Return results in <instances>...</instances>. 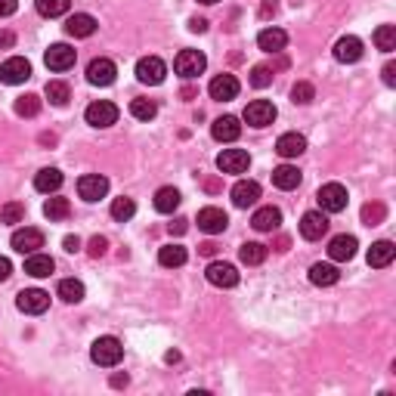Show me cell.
<instances>
[{
    "mask_svg": "<svg viewBox=\"0 0 396 396\" xmlns=\"http://www.w3.org/2000/svg\"><path fill=\"white\" fill-rule=\"evenodd\" d=\"M180 201H183V198H180V192H177L174 186H161L155 192V210H158V214H174V210L180 208Z\"/></svg>",
    "mask_w": 396,
    "mask_h": 396,
    "instance_id": "cell-30",
    "label": "cell"
},
{
    "mask_svg": "<svg viewBox=\"0 0 396 396\" xmlns=\"http://www.w3.org/2000/svg\"><path fill=\"white\" fill-rule=\"evenodd\" d=\"M375 47L381 53H393L396 50V28L393 25H378L375 28Z\"/></svg>",
    "mask_w": 396,
    "mask_h": 396,
    "instance_id": "cell-37",
    "label": "cell"
},
{
    "mask_svg": "<svg viewBox=\"0 0 396 396\" xmlns=\"http://www.w3.org/2000/svg\"><path fill=\"white\" fill-rule=\"evenodd\" d=\"M56 294L62 297L65 303H81V300H84V282H78V279H62V282H59V288H56Z\"/></svg>",
    "mask_w": 396,
    "mask_h": 396,
    "instance_id": "cell-35",
    "label": "cell"
},
{
    "mask_svg": "<svg viewBox=\"0 0 396 396\" xmlns=\"http://www.w3.org/2000/svg\"><path fill=\"white\" fill-rule=\"evenodd\" d=\"M356 248H359V242H356L353 235H334V239L328 242V257H332V260H338V263L353 260Z\"/></svg>",
    "mask_w": 396,
    "mask_h": 396,
    "instance_id": "cell-20",
    "label": "cell"
},
{
    "mask_svg": "<svg viewBox=\"0 0 396 396\" xmlns=\"http://www.w3.org/2000/svg\"><path fill=\"white\" fill-rule=\"evenodd\" d=\"M136 214V204H134V198H115V201H111V217H115V220H121V223H127L130 217Z\"/></svg>",
    "mask_w": 396,
    "mask_h": 396,
    "instance_id": "cell-41",
    "label": "cell"
},
{
    "mask_svg": "<svg viewBox=\"0 0 396 396\" xmlns=\"http://www.w3.org/2000/svg\"><path fill=\"white\" fill-rule=\"evenodd\" d=\"M10 273H12V263L6 260V257H0V282L10 279Z\"/></svg>",
    "mask_w": 396,
    "mask_h": 396,
    "instance_id": "cell-53",
    "label": "cell"
},
{
    "mask_svg": "<svg viewBox=\"0 0 396 396\" xmlns=\"http://www.w3.org/2000/svg\"><path fill=\"white\" fill-rule=\"evenodd\" d=\"M239 90H242V84L235 75H217L214 81H210L208 93H210V99H217V102H229V99L239 96Z\"/></svg>",
    "mask_w": 396,
    "mask_h": 396,
    "instance_id": "cell-16",
    "label": "cell"
},
{
    "mask_svg": "<svg viewBox=\"0 0 396 396\" xmlns=\"http://www.w3.org/2000/svg\"><path fill=\"white\" fill-rule=\"evenodd\" d=\"M198 3H204V6H214V3H220V0H198Z\"/></svg>",
    "mask_w": 396,
    "mask_h": 396,
    "instance_id": "cell-58",
    "label": "cell"
},
{
    "mask_svg": "<svg viewBox=\"0 0 396 396\" xmlns=\"http://www.w3.org/2000/svg\"><path fill=\"white\" fill-rule=\"evenodd\" d=\"M12 44V35H0V47H10Z\"/></svg>",
    "mask_w": 396,
    "mask_h": 396,
    "instance_id": "cell-57",
    "label": "cell"
},
{
    "mask_svg": "<svg viewBox=\"0 0 396 396\" xmlns=\"http://www.w3.org/2000/svg\"><path fill=\"white\" fill-rule=\"evenodd\" d=\"M189 31H195V35H204L208 31V19H189Z\"/></svg>",
    "mask_w": 396,
    "mask_h": 396,
    "instance_id": "cell-49",
    "label": "cell"
},
{
    "mask_svg": "<svg viewBox=\"0 0 396 396\" xmlns=\"http://www.w3.org/2000/svg\"><path fill=\"white\" fill-rule=\"evenodd\" d=\"M71 214V201L69 198H59V195H53V198H47V204H44V217L47 220H65V217Z\"/></svg>",
    "mask_w": 396,
    "mask_h": 396,
    "instance_id": "cell-33",
    "label": "cell"
},
{
    "mask_svg": "<svg viewBox=\"0 0 396 396\" xmlns=\"http://www.w3.org/2000/svg\"><path fill=\"white\" fill-rule=\"evenodd\" d=\"M198 251H201V254H204V257H214V254H217V251H220V248H217V245H214V242H204V245H201V248H198Z\"/></svg>",
    "mask_w": 396,
    "mask_h": 396,
    "instance_id": "cell-54",
    "label": "cell"
},
{
    "mask_svg": "<svg viewBox=\"0 0 396 396\" xmlns=\"http://www.w3.org/2000/svg\"><path fill=\"white\" fill-rule=\"evenodd\" d=\"M325 233H328V217H325V210H307V214L300 217V235H303L307 242H319Z\"/></svg>",
    "mask_w": 396,
    "mask_h": 396,
    "instance_id": "cell-13",
    "label": "cell"
},
{
    "mask_svg": "<svg viewBox=\"0 0 396 396\" xmlns=\"http://www.w3.org/2000/svg\"><path fill=\"white\" fill-rule=\"evenodd\" d=\"M90 359H93L99 368H115L118 362L124 359L121 341L111 338V334H105V338H96L93 347H90Z\"/></svg>",
    "mask_w": 396,
    "mask_h": 396,
    "instance_id": "cell-1",
    "label": "cell"
},
{
    "mask_svg": "<svg viewBox=\"0 0 396 396\" xmlns=\"http://www.w3.org/2000/svg\"><path fill=\"white\" fill-rule=\"evenodd\" d=\"M279 223H282V210L273 208V204L254 210V217H251V226H254L257 233H273V229H279Z\"/></svg>",
    "mask_w": 396,
    "mask_h": 396,
    "instance_id": "cell-22",
    "label": "cell"
},
{
    "mask_svg": "<svg viewBox=\"0 0 396 396\" xmlns=\"http://www.w3.org/2000/svg\"><path fill=\"white\" fill-rule=\"evenodd\" d=\"M164 359H168V362H180V353H177V350H170V353L164 356Z\"/></svg>",
    "mask_w": 396,
    "mask_h": 396,
    "instance_id": "cell-56",
    "label": "cell"
},
{
    "mask_svg": "<svg viewBox=\"0 0 396 396\" xmlns=\"http://www.w3.org/2000/svg\"><path fill=\"white\" fill-rule=\"evenodd\" d=\"M303 174L294 168V164H279V168L273 170V186L282 189V192H291V189L300 186Z\"/></svg>",
    "mask_w": 396,
    "mask_h": 396,
    "instance_id": "cell-21",
    "label": "cell"
},
{
    "mask_svg": "<svg viewBox=\"0 0 396 396\" xmlns=\"http://www.w3.org/2000/svg\"><path fill=\"white\" fill-rule=\"evenodd\" d=\"M381 75H384V84H387V87H396V65H393V62H387Z\"/></svg>",
    "mask_w": 396,
    "mask_h": 396,
    "instance_id": "cell-48",
    "label": "cell"
},
{
    "mask_svg": "<svg viewBox=\"0 0 396 396\" xmlns=\"http://www.w3.org/2000/svg\"><path fill=\"white\" fill-rule=\"evenodd\" d=\"M334 59L344 62V65L359 62V59H362V41H359V37H353V35L341 37V41L334 44Z\"/></svg>",
    "mask_w": 396,
    "mask_h": 396,
    "instance_id": "cell-19",
    "label": "cell"
},
{
    "mask_svg": "<svg viewBox=\"0 0 396 396\" xmlns=\"http://www.w3.org/2000/svg\"><path fill=\"white\" fill-rule=\"evenodd\" d=\"M31 78V62L25 56H10L3 65H0V81L16 87V84H25Z\"/></svg>",
    "mask_w": 396,
    "mask_h": 396,
    "instance_id": "cell-4",
    "label": "cell"
},
{
    "mask_svg": "<svg viewBox=\"0 0 396 396\" xmlns=\"http://www.w3.org/2000/svg\"><path fill=\"white\" fill-rule=\"evenodd\" d=\"M105 251H109V239H105V235H93V239H90V245H87V254L93 257V260H99Z\"/></svg>",
    "mask_w": 396,
    "mask_h": 396,
    "instance_id": "cell-46",
    "label": "cell"
},
{
    "mask_svg": "<svg viewBox=\"0 0 396 396\" xmlns=\"http://www.w3.org/2000/svg\"><path fill=\"white\" fill-rule=\"evenodd\" d=\"M338 279H341V273H338V267H332V263H313V267H309V282L319 285V288L338 285Z\"/></svg>",
    "mask_w": 396,
    "mask_h": 396,
    "instance_id": "cell-28",
    "label": "cell"
},
{
    "mask_svg": "<svg viewBox=\"0 0 396 396\" xmlns=\"http://www.w3.org/2000/svg\"><path fill=\"white\" fill-rule=\"evenodd\" d=\"M90 127H111L118 121V105L109 102V99H99V102H90L87 111H84Z\"/></svg>",
    "mask_w": 396,
    "mask_h": 396,
    "instance_id": "cell-5",
    "label": "cell"
},
{
    "mask_svg": "<svg viewBox=\"0 0 396 396\" xmlns=\"http://www.w3.org/2000/svg\"><path fill=\"white\" fill-rule=\"evenodd\" d=\"M115 75H118V65L105 56H99L87 65V81L93 84V87H109V84H115Z\"/></svg>",
    "mask_w": 396,
    "mask_h": 396,
    "instance_id": "cell-12",
    "label": "cell"
},
{
    "mask_svg": "<svg viewBox=\"0 0 396 396\" xmlns=\"http://www.w3.org/2000/svg\"><path fill=\"white\" fill-rule=\"evenodd\" d=\"M164 75H168V65H164L158 56H143L140 62H136V81L140 84L158 87V84L164 81Z\"/></svg>",
    "mask_w": 396,
    "mask_h": 396,
    "instance_id": "cell-6",
    "label": "cell"
},
{
    "mask_svg": "<svg viewBox=\"0 0 396 396\" xmlns=\"http://www.w3.org/2000/svg\"><path fill=\"white\" fill-rule=\"evenodd\" d=\"M204 69H208V59H204L201 50H180V56L174 59V71L183 81H192Z\"/></svg>",
    "mask_w": 396,
    "mask_h": 396,
    "instance_id": "cell-2",
    "label": "cell"
},
{
    "mask_svg": "<svg viewBox=\"0 0 396 396\" xmlns=\"http://www.w3.org/2000/svg\"><path fill=\"white\" fill-rule=\"evenodd\" d=\"M16 307L22 309L25 316H41V313H47V307H50V294L41 291V288H25V291H19V297H16Z\"/></svg>",
    "mask_w": 396,
    "mask_h": 396,
    "instance_id": "cell-7",
    "label": "cell"
},
{
    "mask_svg": "<svg viewBox=\"0 0 396 396\" xmlns=\"http://www.w3.org/2000/svg\"><path fill=\"white\" fill-rule=\"evenodd\" d=\"M16 10H19V0H0V19L12 16Z\"/></svg>",
    "mask_w": 396,
    "mask_h": 396,
    "instance_id": "cell-47",
    "label": "cell"
},
{
    "mask_svg": "<svg viewBox=\"0 0 396 396\" xmlns=\"http://www.w3.org/2000/svg\"><path fill=\"white\" fill-rule=\"evenodd\" d=\"M59 186H62V174H59L56 168H44V170H37V177H35V189H37V192L50 195V192H56Z\"/></svg>",
    "mask_w": 396,
    "mask_h": 396,
    "instance_id": "cell-31",
    "label": "cell"
},
{
    "mask_svg": "<svg viewBox=\"0 0 396 396\" xmlns=\"http://www.w3.org/2000/svg\"><path fill=\"white\" fill-rule=\"evenodd\" d=\"M313 99H316V90H313V84L309 81H297L291 87V102L294 105H309Z\"/></svg>",
    "mask_w": 396,
    "mask_h": 396,
    "instance_id": "cell-44",
    "label": "cell"
},
{
    "mask_svg": "<svg viewBox=\"0 0 396 396\" xmlns=\"http://www.w3.org/2000/svg\"><path fill=\"white\" fill-rule=\"evenodd\" d=\"M384 217H387V208L381 201H372L362 208V223L366 226H378V223H384Z\"/></svg>",
    "mask_w": 396,
    "mask_h": 396,
    "instance_id": "cell-42",
    "label": "cell"
},
{
    "mask_svg": "<svg viewBox=\"0 0 396 396\" xmlns=\"http://www.w3.org/2000/svg\"><path fill=\"white\" fill-rule=\"evenodd\" d=\"M96 19L90 16V12H75V16H69V22H65V31H69L71 37H90L96 35Z\"/></svg>",
    "mask_w": 396,
    "mask_h": 396,
    "instance_id": "cell-24",
    "label": "cell"
},
{
    "mask_svg": "<svg viewBox=\"0 0 396 396\" xmlns=\"http://www.w3.org/2000/svg\"><path fill=\"white\" fill-rule=\"evenodd\" d=\"M53 269H56L53 257L41 254V251H35V254L25 257V273L35 276V279H47V276H53Z\"/></svg>",
    "mask_w": 396,
    "mask_h": 396,
    "instance_id": "cell-25",
    "label": "cell"
},
{
    "mask_svg": "<svg viewBox=\"0 0 396 396\" xmlns=\"http://www.w3.org/2000/svg\"><path fill=\"white\" fill-rule=\"evenodd\" d=\"M37 111H41V96L25 93V96L16 99V115H19V118H35Z\"/></svg>",
    "mask_w": 396,
    "mask_h": 396,
    "instance_id": "cell-40",
    "label": "cell"
},
{
    "mask_svg": "<svg viewBox=\"0 0 396 396\" xmlns=\"http://www.w3.org/2000/svg\"><path fill=\"white\" fill-rule=\"evenodd\" d=\"M65 251H69V254H75V251H81V239H78V235H65Z\"/></svg>",
    "mask_w": 396,
    "mask_h": 396,
    "instance_id": "cell-50",
    "label": "cell"
},
{
    "mask_svg": "<svg viewBox=\"0 0 396 396\" xmlns=\"http://www.w3.org/2000/svg\"><path fill=\"white\" fill-rule=\"evenodd\" d=\"M210 136H214L217 143H235L242 136V124L235 115H223L217 118L214 124H210Z\"/></svg>",
    "mask_w": 396,
    "mask_h": 396,
    "instance_id": "cell-17",
    "label": "cell"
},
{
    "mask_svg": "<svg viewBox=\"0 0 396 396\" xmlns=\"http://www.w3.org/2000/svg\"><path fill=\"white\" fill-rule=\"evenodd\" d=\"M239 257L248 267H260V263L267 260V245H260V242H245V245L239 248Z\"/></svg>",
    "mask_w": 396,
    "mask_h": 396,
    "instance_id": "cell-34",
    "label": "cell"
},
{
    "mask_svg": "<svg viewBox=\"0 0 396 396\" xmlns=\"http://www.w3.org/2000/svg\"><path fill=\"white\" fill-rule=\"evenodd\" d=\"M229 226V217L220 208H201L198 210V229L208 235H220Z\"/></svg>",
    "mask_w": 396,
    "mask_h": 396,
    "instance_id": "cell-18",
    "label": "cell"
},
{
    "mask_svg": "<svg viewBox=\"0 0 396 396\" xmlns=\"http://www.w3.org/2000/svg\"><path fill=\"white\" fill-rule=\"evenodd\" d=\"M393 257H396L393 242H375V245L368 248V267L384 269V267H390L393 263Z\"/></svg>",
    "mask_w": 396,
    "mask_h": 396,
    "instance_id": "cell-27",
    "label": "cell"
},
{
    "mask_svg": "<svg viewBox=\"0 0 396 396\" xmlns=\"http://www.w3.org/2000/svg\"><path fill=\"white\" fill-rule=\"evenodd\" d=\"M276 10H279V3H276V0H263V6H260V16H263V19H269Z\"/></svg>",
    "mask_w": 396,
    "mask_h": 396,
    "instance_id": "cell-51",
    "label": "cell"
},
{
    "mask_svg": "<svg viewBox=\"0 0 396 396\" xmlns=\"http://www.w3.org/2000/svg\"><path fill=\"white\" fill-rule=\"evenodd\" d=\"M257 198H260V183L239 180L233 186V204L235 208H251V204H257Z\"/></svg>",
    "mask_w": 396,
    "mask_h": 396,
    "instance_id": "cell-23",
    "label": "cell"
},
{
    "mask_svg": "<svg viewBox=\"0 0 396 396\" xmlns=\"http://www.w3.org/2000/svg\"><path fill=\"white\" fill-rule=\"evenodd\" d=\"M288 44V35L282 28H263L260 35H257V47L263 53H282Z\"/></svg>",
    "mask_w": 396,
    "mask_h": 396,
    "instance_id": "cell-26",
    "label": "cell"
},
{
    "mask_svg": "<svg viewBox=\"0 0 396 396\" xmlns=\"http://www.w3.org/2000/svg\"><path fill=\"white\" fill-rule=\"evenodd\" d=\"M248 81H251V87H257V90L269 87V84H273V65H254Z\"/></svg>",
    "mask_w": 396,
    "mask_h": 396,
    "instance_id": "cell-43",
    "label": "cell"
},
{
    "mask_svg": "<svg viewBox=\"0 0 396 396\" xmlns=\"http://www.w3.org/2000/svg\"><path fill=\"white\" fill-rule=\"evenodd\" d=\"M189 260V254H186V248L183 245H164L161 251H158V263L161 267H183V263Z\"/></svg>",
    "mask_w": 396,
    "mask_h": 396,
    "instance_id": "cell-32",
    "label": "cell"
},
{
    "mask_svg": "<svg viewBox=\"0 0 396 396\" xmlns=\"http://www.w3.org/2000/svg\"><path fill=\"white\" fill-rule=\"evenodd\" d=\"M78 59V50L69 47V44H53V47L44 53V62H47L50 71H69Z\"/></svg>",
    "mask_w": 396,
    "mask_h": 396,
    "instance_id": "cell-10",
    "label": "cell"
},
{
    "mask_svg": "<svg viewBox=\"0 0 396 396\" xmlns=\"http://www.w3.org/2000/svg\"><path fill=\"white\" fill-rule=\"evenodd\" d=\"M105 192H109V180L102 174H84L78 180V195L84 201H99V198H105Z\"/></svg>",
    "mask_w": 396,
    "mask_h": 396,
    "instance_id": "cell-15",
    "label": "cell"
},
{
    "mask_svg": "<svg viewBox=\"0 0 396 396\" xmlns=\"http://www.w3.org/2000/svg\"><path fill=\"white\" fill-rule=\"evenodd\" d=\"M44 93H47V99L53 105H69V99H71V90H69V84L65 81H47V87H44Z\"/></svg>",
    "mask_w": 396,
    "mask_h": 396,
    "instance_id": "cell-36",
    "label": "cell"
},
{
    "mask_svg": "<svg viewBox=\"0 0 396 396\" xmlns=\"http://www.w3.org/2000/svg\"><path fill=\"white\" fill-rule=\"evenodd\" d=\"M186 229H189V220H183V217H180V220L170 223V233H174V235H183Z\"/></svg>",
    "mask_w": 396,
    "mask_h": 396,
    "instance_id": "cell-52",
    "label": "cell"
},
{
    "mask_svg": "<svg viewBox=\"0 0 396 396\" xmlns=\"http://www.w3.org/2000/svg\"><path fill=\"white\" fill-rule=\"evenodd\" d=\"M276 152H279L282 158H297L307 152V140H303L300 134H282L279 143H276Z\"/></svg>",
    "mask_w": 396,
    "mask_h": 396,
    "instance_id": "cell-29",
    "label": "cell"
},
{
    "mask_svg": "<svg viewBox=\"0 0 396 396\" xmlns=\"http://www.w3.org/2000/svg\"><path fill=\"white\" fill-rule=\"evenodd\" d=\"M130 115L136 118V121H152V118L158 115V105L152 102V99H134V102H130Z\"/></svg>",
    "mask_w": 396,
    "mask_h": 396,
    "instance_id": "cell-39",
    "label": "cell"
},
{
    "mask_svg": "<svg viewBox=\"0 0 396 396\" xmlns=\"http://www.w3.org/2000/svg\"><path fill=\"white\" fill-rule=\"evenodd\" d=\"M71 6V0H37V12H41L44 19H59L65 16Z\"/></svg>",
    "mask_w": 396,
    "mask_h": 396,
    "instance_id": "cell-38",
    "label": "cell"
},
{
    "mask_svg": "<svg viewBox=\"0 0 396 396\" xmlns=\"http://www.w3.org/2000/svg\"><path fill=\"white\" fill-rule=\"evenodd\" d=\"M316 201H319V208L325 210V214H341V210L347 208L350 195L341 183H325V186L316 192Z\"/></svg>",
    "mask_w": 396,
    "mask_h": 396,
    "instance_id": "cell-3",
    "label": "cell"
},
{
    "mask_svg": "<svg viewBox=\"0 0 396 396\" xmlns=\"http://www.w3.org/2000/svg\"><path fill=\"white\" fill-rule=\"evenodd\" d=\"M204 279L210 282L214 288H235L239 285V269L233 267V263H210L208 269H204Z\"/></svg>",
    "mask_w": 396,
    "mask_h": 396,
    "instance_id": "cell-8",
    "label": "cell"
},
{
    "mask_svg": "<svg viewBox=\"0 0 396 396\" xmlns=\"http://www.w3.org/2000/svg\"><path fill=\"white\" fill-rule=\"evenodd\" d=\"M248 164H251V155L245 149H223L220 155H217L220 174H245Z\"/></svg>",
    "mask_w": 396,
    "mask_h": 396,
    "instance_id": "cell-14",
    "label": "cell"
},
{
    "mask_svg": "<svg viewBox=\"0 0 396 396\" xmlns=\"http://www.w3.org/2000/svg\"><path fill=\"white\" fill-rule=\"evenodd\" d=\"M12 251H19V254H35V251L44 248V233L35 226H25V229H16L10 239Z\"/></svg>",
    "mask_w": 396,
    "mask_h": 396,
    "instance_id": "cell-11",
    "label": "cell"
},
{
    "mask_svg": "<svg viewBox=\"0 0 396 396\" xmlns=\"http://www.w3.org/2000/svg\"><path fill=\"white\" fill-rule=\"evenodd\" d=\"M127 375H111V387H127Z\"/></svg>",
    "mask_w": 396,
    "mask_h": 396,
    "instance_id": "cell-55",
    "label": "cell"
},
{
    "mask_svg": "<svg viewBox=\"0 0 396 396\" xmlns=\"http://www.w3.org/2000/svg\"><path fill=\"white\" fill-rule=\"evenodd\" d=\"M245 121L251 127H269L276 121V105L269 99H254L245 105Z\"/></svg>",
    "mask_w": 396,
    "mask_h": 396,
    "instance_id": "cell-9",
    "label": "cell"
},
{
    "mask_svg": "<svg viewBox=\"0 0 396 396\" xmlns=\"http://www.w3.org/2000/svg\"><path fill=\"white\" fill-rule=\"evenodd\" d=\"M25 220V204L22 201H10L3 204V210H0V223H22Z\"/></svg>",
    "mask_w": 396,
    "mask_h": 396,
    "instance_id": "cell-45",
    "label": "cell"
}]
</instances>
